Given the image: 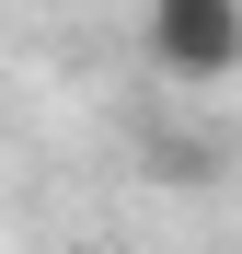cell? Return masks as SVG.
I'll return each mask as SVG.
<instances>
[{"label":"cell","mask_w":242,"mask_h":254,"mask_svg":"<svg viewBox=\"0 0 242 254\" xmlns=\"http://www.w3.org/2000/svg\"><path fill=\"white\" fill-rule=\"evenodd\" d=\"M150 58L173 81H231L242 69V0H150Z\"/></svg>","instance_id":"cell-1"},{"label":"cell","mask_w":242,"mask_h":254,"mask_svg":"<svg viewBox=\"0 0 242 254\" xmlns=\"http://www.w3.org/2000/svg\"><path fill=\"white\" fill-rule=\"evenodd\" d=\"M150 174H161V185H208L219 150H208V139H150Z\"/></svg>","instance_id":"cell-2"}]
</instances>
